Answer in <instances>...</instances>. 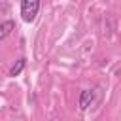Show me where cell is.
<instances>
[{
	"label": "cell",
	"mask_w": 121,
	"mask_h": 121,
	"mask_svg": "<svg viewBox=\"0 0 121 121\" xmlns=\"http://www.w3.org/2000/svg\"><path fill=\"white\" fill-rule=\"evenodd\" d=\"M40 0H21V17L25 23H32L38 15Z\"/></svg>",
	"instance_id": "obj_1"
},
{
	"label": "cell",
	"mask_w": 121,
	"mask_h": 121,
	"mask_svg": "<svg viewBox=\"0 0 121 121\" xmlns=\"http://www.w3.org/2000/svg\"><path fill=\"white\" fill-rule=\"evenodd\" d=\"M93 100H95V91H91V89L81 91V95H79V110H87L93 104Z\"/></svg>",
	"instance_id": "obj_2"
},
{
	"label": "cell",
	"mask_w": 121,
	"mask_h": 121,
	"mask_svg": "<svg viewBox=\"0 0 121 121\" xmlns=\"http://www.w3.org/2000/svg\"><path fill=\"white\" fill-rule=\"evenodd\" d=\"M15 28V25H13V21H4L2 25H0V42L4 40V38H8L9 34H11V30Z\"/></svg>",
	"instance_id": "obj_3"
},
{
	"label": "cell",
	"mask_w": 121,
	"mask_h": 121,
	"mask_svg": "<svg viewBox=\"0 0 121 121\" xmlns=\"http://www.w3.org/2000/svg\"><path fill=\"white\" fill-rule=\"evenodd\" d=\"M25 64H26V59H19V60H17V64H15V66H13L11 70H9V76H11V78H15V76H19V74L23 72V68H25Z\"/></svg>",
	"instance_id": "obj_4"
}]
</instances>
